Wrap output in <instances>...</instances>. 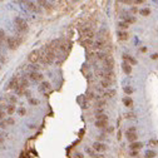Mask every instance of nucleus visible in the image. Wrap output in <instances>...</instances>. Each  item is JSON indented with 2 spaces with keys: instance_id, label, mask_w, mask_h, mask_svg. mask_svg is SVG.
Returning <instances> with one entry per match:
<instances>
[{
  "instance_id": "obj_18",
  "label": "nucleus",
  "mask_w": 158,
  "mask_h": 158,
  "mask_svg": "<svg viewBox=\"0 0 158 158\" xmlns=\"http://www.w3.org/2000/svg\"><path fill=\"white\" fill-rule=\"evenodd\" d=\"M17 110V108H15V104H8V107H6V114L8 116H11L14 114V112Z\"/></svg>"
},
{
  "instance_id": "obj_21",
  "label": "nucleus",
  "mask_w": 158,
  "mask_h": 158,
  "mask_svg": "<svg viewBox=\"0 0 158 158\" xmlns=\"http://www.w3.org/2000/svg\"><path fill=\"white\" fill-rule=\"evenodd\" d=\"M112 83H113V82L107 80V79H102V80H100V85H102L103 88H106V89H110V87H112Z\"/></svg>"
},
{
  "instance_id": "obj_13",
  "label": "nucleus",
  "mask_w": 158,
  "mask_h": 158,
  "mask_svg": "<svg viewBox=\"0 0 158 158\" xmlns=\"http://www.w3.org/2000/svg\"><path fill=\"white\" fill-rule=\"evenodd\" d=\"M122 69H123V72H124L125 74H131L132 73V67H131V64L127 63V62L122 63Z\"/></svg>"
},
{
  "instance_id": "obj_16",
  "label": "nucleus",
  "mask_w": 158,
  "mask_h": 158,
  "mask_svg": "<svg viewBox=\"0 0 158 158\" xmlns=\"http://www.w3.org/2000/svg\"><path fill=\"white\" fill-rule=\"evenodd\" d=\"M122 19H123V21H124V23H127L128 25H129V24H132V23H134V21H135V18H134V17H132V15H123Z\"/></svg>"
},
{
  "instance_id": "obj_36",
  "label": "nucleus",
  "mask_w": 158,
  "mask_h": 158,
  "mask_svg": "<svg viewBox=\"0 0 158 158\" xmlns=\"http://www.w3.org/2000/svg\"><path fill=\"white\" fill-rule=\"evenodd\" d=\"M0 39H1V40H5V39H8V38H6V34H5V31L3 30V29H0Z\"/></svg>"
},
{
  "instance_id": "obj_12",
  "label": "nucleus",
  "mask_w": 158,
  "mask_h": 158,
  "mask_svg": "<svg viewBox=\"0 0 158 158\" xmlns=\"http://www.w3.org/2000/svg\"><path fill=\"white\" fill-rule=\"evenodd\" d=\"M94 125H96L97 128H99V129H104V128L109 127V125H108V121H96Z\"/></svg>"
},
{
  "instance_id": "obj_17",
  "label": "nucleus",
  "mask_w": 158,
  "mask_h": 158,
  "mask_svg": "<svg viewBox=\"0 0 158 158\" xmlns=\"http://www.w3.org/2000/svg\"><path fill=\"white\" fill-rule=\"evenodd\" d=\"M39 90L40 92H48V90H50V83H49V82H42Z\"/></svg>"
},
{
  "instance_id": "obj_23",
  "label": "nucleus",
  "mask_w": 158,
  "mask_h": 158,
  "mask_svg": "<svg viewBox=\"0 0 158 158\" xmlns=\"http://www.w3.org/2000/svg\"><path fill=\"white\" fill-rule=\"evenodd\" d=\"M123 104H124L125 107H132L133 100H132V98H129V97H124L123 98Z\"/></svg>"
},
{
  "instance_id": "obj_4",
  "label": "nucleus",
  "mask_w": 158,
  "mask_h": 158,
  "mask_svg": "<svg viewBox=\"0 0 158 158\" xmlns=\"http://www.w3.org/2000/svg\"><path fill=\"white\" fill-rule=\"evenodd\" d=\"M125 137H127V139L131 142V143H134V142H137V128L135 127H131L128 128L127 131H125Z\"/></svg>"
},
{
  "instance_id": "obj_44",
  "label": "nucleus",
  "mask_w": 158,
  "mask_h": 158,
  "mask_svg": "<svg viewBox=\"0 0 158 158\" xmlns=\"http://www.w3.org/2000/svg\"><path fill=\"white\" fill-rule=\"evenodd\" d=\"M131 10H132V13H137V11H138V9H137V6H133V8H132Z\"/></svg>"
},
{
  "instance_id": "obj_33",
  "label": "nucleus",
  "mask_w": 158,
  "mask_h": 158,
  "mask_svg": "<svg viewBox=\"0 0 158 158\" xmlns=\"http://www.w3.org/2000/svg\"><path fill=\"white\" fill-rule=\"evenodd\" d=\"M5 116H6V112H4V109L0 108V122L4 121V119H5Z\"/></svg>"
},
{
  "instance_id": "obj_39",
  "label": "nucleus",
  "mask_w": 158,
  "mask_h": 158,
  "mask_svg": "<svg viewBox=\"0 0 158 158\" xmlns=\"http://www.w3.org/2000/svg\"><path fill=\"white\" fill-rule=\"evenodd\" d=\"M131 156L132 157H137L138 156V151H131Z\"/></svg>"
},
{
  "instance_id": "obj_26",
  "label": "nucleus",
  "mask_w": 158,
  "mask_h": 158,
  "mask_svg": "<svg viewBox=\"0 0 158 158\" xmlns=\"http://www.w3.org/2000/svg\"><path fill=\"white\" fill-rule=\"evenodd\" d=\"M6 100H9V104H15V103L18 102V98L15 97V96H8Z\"/></svg>"
},
{
  "instance_id": "obj_42",
  "label": "nucleus",
  "mask_w": 158,
  "mask_h": 158,
  "mask_svg": "<svg viewBox=\"0 0 158 158\" xmlns=\"http://www.w3.org/2000/svg\"><path fill=\"white\" fill-rule=\"evenodd\" d=\"M151 58H152V59H158V53H156V54H152V55H151Z\"/></svg>"
},
{
  "instance_id": "obj_27",
  "label": "nucleus",
  "mask_w": 158,
  "mask_h": 158,
  "mask_svg": "<svg viewBox=\"0 0 158 158\" xmlns=\"http://www.w3.org/2000/svg\"><path fill=\"white\" fill-rule=\"evenodd\" d=\"M144 156H146V158H153V157H156V152H154V151L148 149V151H146Z\"/></svg>"
},
{
  "instance_id": "obj_30",
  "label": "nucleus",
  "mask_w": 158,
  "mask_h": 158,
  "mask_svg": "<svg viewBox=\"0 0 158 158\" xmlns=\"http://www.w3.org/2000/svg\"><path fill=\"white\" fill-rule=\"evenodd\" d=\"M93 40L92 39H85L84 42H83V45H85V46H93Z\"/></svg>"
},
{
  "instance_id": "obj_41",
  "label": "nucleus",
  "mask_w": 158,
  "mask_h": 158,
  "mask_svg": "<svg viewBox=\"0 0 158 158\" xmlns=\"http://www.w3.org/2000/svg\"><path fill=\"white\" fill-rule=\"evenodd\" d=\"M104 138H106V137H104V134H100V135H98V139H99V141H103ZM99 141H98V142H99Z\"/></svg>"
},
{
  "instance_id": "obj_31",
  "label": "nucleus",
  "mask_w": 158,
  "mask_h": 158,
  "mask_svg": "<svg viewBox=\"0 0 158 158\" xmlns=\"http://www.w3.org/2000/svg\"><path fill=\"white\" fill-rule=\"evenodd\" d=\"M29 70H30V73L31 72H39V67L35 64H30L29 65Z\"/></svg>"
},
{
  "instance_id": "obj_20",
  "label": "nucleus",
  "mask_w": 158,
  "mask_h": 158,
  "mask_svg": "<svg viewBox=\"0 0 158 158\" xmlns=\"http://www.w3.org/2000/svg\"><path fill=\"white\" fill-rule=\"evenodd\" d=\"M114 96H116V89H107L103 93V97L104 98H113Z\"/></svg>"
},
{
  "instance_id": "obj_28",
  "label": "nucleus",
  "mask_w": 158,
  "mask_h": 158,
  "mask_svg": "<svg viewBox=\"0 0 158 158\" xmlns=\"http://www.w3.org/2000/svg\"><path fill=\"white\" fill-rule=\"evenodd\" d=\"M96 121H108V116H106V114H98L96 117Z\"/></svg>"
},
{
  "instance_id": "obj_11",
  "label": "nucleus",
  "mask_w": 158,
  "mask_h": 158,
  "mask_svg": "<svg viewBox=\"0 0 158 158\" xmlns=\"http://www.w3.org/2000/svg\"><path fill=\"white\" fill-rule=\"evenodd\" d=\"M25 5H27V8H28V10H30V11H40V9H39V6H37L35 3H33V1H27L25 3Z\"/></svg>"
},
{
  "instance_id": "obj_35",
  "label": "nucleus",
  "mask_w": 158,
  "mask_h": 158,
  "mask_svg": "<svg viewBox=\"0 0 158 158\" xmlns=\"http://www.w3.org/2000/svg\"><path fill=\"white\" fill-rule=\"evenodd\" d=\"M28 100H29V103L33 104V106H37V104H39V100H38V99H34V98H29Z\"/></svg>"
},
{
  "instance_id": "obj_43",
  "label": "nucleus",
  "mask_w": 158,
  "mask_h": 158,
  "mask_svg": "<svg viewBox=\"0 0 158 158\" xmlns=\"http://www.w3.org/2000/svg\"><path fill=\"white\" fill-rule=\"evenodd\" d=\"M93 158H104L103 154H96V156H93Z\"/></svg>"
},
{
  "instance_id": "obj_3",
  "label": "nucleus",
  "mask_w": 158,
  "mask_h": 158,
  "mask_svg": "<svg viewBox=\"0 0 158 158\" xmlns=\"http://www.w3.org/2000/svg\"><path fill=\"white\" fill-rule=\"evenodd\" d=\"M113 67H114V59L108 54L107 58L103 60V70L104 72H113Z\"/></svg>"
},
{
  "instance_id": "obj_7",
  "label": "nucleus",
  "mask_w": 158,
  "mask_h": 158,
  "mask_svg": "<svg viewBox=\"0 0 158 158\" xmlns=\"http://www.w3.org/2000/svg\"><path fill=\"white\" fill-rule=\"evenodd\" d=\"M39 56H40L39 50H33L29 54V56H28V59H29V62L31 64H35V63L39 62Z\"/></svg>"
},
{
  "instance_id": "obj_25",
  "label": "nucleus",
  "mask_w": 158,
  "mask_h": 158,
  "mask_svg": "<svg viewBox=\"0 0 158 158\" xmlns=\"http://www.w3.org/2000/svg\"><path fill=\"white\" fill-rule=\"evenodd\" d=\"M139 14L143 15V17H148V15L151 14V10L148 8H143V9H141V10H139Z\"/></svg>"
},
{
  "instance_id": "obj_1",
  "label": "nucleus",
  "mask_w": 158,
  "mask_h": 158,
  "mask_svg": "<svg viewBox=\"0 0 158 158\" xmlns=\"http://www.w3.org/2000/svg\"><path fill=\"white\" fill-rule=\"evenodd\" d=\"M14 24H15V28H17V30L19 33H25V31H28V24L23 18L17 17L14 19Z\"/></svg>"
},
{
  "instance_id": "obj_37",
  "label": "nucleus",
  "mask_w": 158,
  "mask_h": 158,
  "mask_svg": "<svg viewBox=\"0 0 158 158\" xmlns=\"http://www.w3.org/2000/svg\"><path fill=\"white\" fill-rule=\"evenodd\" d=\"M104 106H106V100H99V102L97 103V107H98V108H103Z\"/></svg>"
},
{
  "instance_id": "obj_45",
  "label": "nucleus",
  "mask_w": 158,
  "mask_h": 158,
  "mask_svg": "<svg viewBox=\"0 0 158 158\" xmlns=\"http://www.w3.org/2000/svg\"><path fill=\"white\" fill-rule=\"evenodd\" d=\"M4 143V137H0V144Z\"/></svg>"
},
{
  "instance_id": "obj_32",
  "label": "nucleus",
  "mask_w": 158,
  "mask_h": 158,
  "mask_svg": "<svg viewBox=\"0 0 158 158\" xmlns=\"http://www.w3.org/2000/svg\"><path fill=\"white\" fill-rule=\"evenodd\" d=\"M5 121H6V123H8V125H14L15 124V121H14V118H13V117H8Z\"/></svg>"
},
{
  "instance_id": "obj_19",
  "label": "nucleus",
  "mask_w": 158,
  "mask_h": 158,
  "mask_svg": "<svg viewBox=\"0 0 158 158\" xmlns=\"http://www.w3.org/2000/svg\"><path fill=\"white\" fill-rule=\"evenodd\" d=\"M117 35H118V39L119 40H127L128 37H129L127 31H123V30H119L118 33H117Z\"/></svg>"
},
{
  "instance_id": "obj_15",
  "label": "nucleus",
  "mask_w": 158,
  "mask_h": 158,
  "mask_svg": "<svg viewBox=\"0 0 158 158\" xmlns=\"http://www.w3.org/2000/svg\"><path fill=\"white\" fill-rule=\"evenodd\" d=\"M123 60L124 62H127V63H129V64H137V60H135L134 58H132L131 55H128V54H123Z\"/></svg>"
},
{
  "instance_id": "obj_22",
  "label": "nucleus",
  "mask_w": 158,
  "mask_h": 158,
  "mask_svg": "<svg viewBox=\"0 0 158 158\" xmlns=\"http://www.w3.org/2000/svg\"><path fill=\"white\" fill-rule=\"evenodd\" d=\"M20 87L24 88V89H27L28 87H29V80H28L27 77H23L20 78Z\"/></svg>"
},
{
  "instance_id": "obj_5",
  "label": "nucleus",
  "mask_w": 158,
  "mask_h": 158,
  "mask_svg": "<svg viewBox=\"0 0 158 158\" xmlns=\"http://www.w3.org/2000/svg\"><path fill=\"white\" fill-rule=\"evenodd\" d=\"M19 84H20V78L13 77L8 82V84H6V89H13V90H15V89H17V88L19 87Z\"/></svg>"
},
{
  "instance_id": "obj_29",
  "label": "nucleus",
  "mask_w": 158,
  "mask_h": 158,
  "mask_svg": "<svg viewBox=\"0 0 158 158\" xmlns=\"http://www.w3.org/2000/svg\"><path fill=\"white\" fill-rule=\"evenodd\" d=\"M123 90H124V93L125 94H132V93H133V88H132V87H129V85H127V87H124V88H123Z\"/></svg>"
},
{
  "instance_id": "obj_10",
  "label": "nucleus",
  "mask_w": 158,
  "mask_h": 158,
  "mask_svg": "<svg viewBox=\"0 0 158 158\" xmlns=\"http://www.w3.org/2000/svg\"><path fill=\"white\" fill-rule=\"evenodd\" d=\"M104 46H106V42H104L103 39H98V40H96V42L93 43V48L94 49L102 50V49H104Z\"/></svg>"
},
{
  "instance_id": "obj_34",
  "label": "nucleus",
  "mask_w": 158,
  "mask_h": 158,
  "mask_svg": "<svg viewBox=\"0 0 158 158\" xmlns=\"http://www.w3.org/2000/svg\"><path fill=\"white\" fill-rule=\"evenodd\" d=\"M25 112H27V110H25L24 107H20V108H18V114L19 116H24Z\"/></svg>"
},
{
  "instance_id": "obj_38",
  "label": "nucleus",
  "mask_w": 158,
  "mask_h": 158,
  "mask_svg": "<svg viewBox=\"0 0 158 158\" xmlns=\"http://www.w3.org/2000/svg\"><path fill=\"white\" fill-rule=\"evenodd\" d=\"M134 117H135L134 113H127V114H125V118L127 119H132V118H134Z\"/></svg>"
},
{
  "instance_id": "obj_46",
  "label": "nucleus",
  "mask_w": 158,
  "mask_h": 158,
  "mask_svg": "<svg viewBox=\"0 0 158 158\" xmlns=\"http://www.w3.org/2000/svg\"><path fill=\"white\" fill-rule=\"evenodd\" d=\"M77 158H83V156H82L80 153H78V154H77Z\"/></svg>"
},
{
  "instance_id": "obj_9",
  "label": "nucleus",
  "mask_w": 158,
  "mask_h": 158,
  "mask_svg": "<svg viewBox=\"0 0 158 158\" xmlns=\"http://www.w3.org/2000/svg\"><path fill=\"white\" fill-rule=\"evenodd\" d=\"M92 148H93L96 152H99L100 153V152H104V151L107 149V146L104 143H102V142H94L93 147H92Z\"/></svg>"
},
{
  "instance_id": "obj_8",
  "label": "nucleus",
  "mask_w": 158,
  "mask_h": 158,
  "mask_svg": "<svg viewBox=\"0 0 158 158\" xmlns=\"http://www.w3.org/2000/svg\"><path fill=\"white\" fill-rule=\"evenodd\" d=\"M43 74L40 72H31L29 73V79L31 82H43Z\"/></svg>"
},
{
  "instance_id": "obj_2",
  "label": "nucleus",
  "mask_w": 158,
  "mask_h": 158,
  "mask_svg": "<svg viewBox=\"0 0 158 158\" xmlns=\"http://www.w3.org/2000/svg\"><path fill=\"white\" fill-rule=\"evenodd\" d=\"M23 42V39L21 38H18V37H9L8 39H6V44H8V48L14 50L17 49L19 45H20V43Z\"/></svg>"
},
{
  "instance_id": "obj_6",
  "label": "nucleus",
  "mask_w": 158,
  "mask_h": 158,
  "mask_svg": "<svg viewBox=\"0 0 158 158\" xmlns=\"http://www.w3.org/2000/svg\"><path fill=\"white\" fill-rule=\"evenodd\" d=\"M82 34H83V37L85 39H93L94 38V30L90 27H84L82 29Z\"/></svg>"
},
{
  "instance_id": "obj_14",
  "label": "nucleus",
  "mask_w": 158,
  "mask_h": 158,
  "mask_svg": "<svg viewBox=\"0 0 158 158\" xmlns=\"http://www.w3.org/2000/svg\"><path fill=\"white\" fill-rule=\"evenodd\" d=\"M142 147H143V143H141V142H134V143H131L129 149L131 151H139Z\"/></svg>"
},
{
  "instance_id": "obj_24",
  "label": "nucleus",
  "mask_w": 158,
  "mask_h": 158,
  "mask_svg": "<svg viewBox=\"0 0 158 158\" xmlns=\"http://www.w3.org/2000/svg\"><path fill=\"white\" fill-rule=\"evenodd\" d=\"M118 27H119V29H121V30H123V31H125V30H127L128 29V27H129V25L127 24V23H124V21H119V23H118Z\"/></svg>"
},
{
  "instance_id": "obj_40",
  "label": "nucleus",
  "mask_w": 158,
  "mask_h": 158,
  "mask_svg": "<svg viewBox=\"0 0 158 158\" xmlns=\"http://www.w3.org/2000/svg\"><path fill=\"white\" fill-rule=\"evenodd\" d=\"M25 96H27L28 97V99H29V98H30V90H25Z\"/></svg>"
},
{
  "instance_id": "obj_47",
  "label": "nucleus",
  "mask_w": 158,
  "mask_h": 158,
  "mask_svg": "<svg viewBox=\"0 0 158 158\" xmlns=\"http://www.w3.org/2000/svg\"><path fill=\"white\" fill-rule=\"evenodd\" d=\"M3 42H4V40H1V39H0V46L3 45Z\"/></svg>"
}]
</instances>
